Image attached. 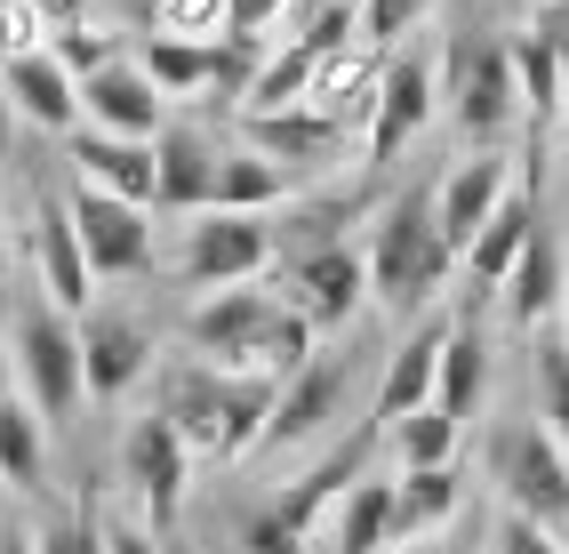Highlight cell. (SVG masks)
I'll return each mask as SVG.
<instances>
[{
  "label": "cell",
  "mask_w": 569,
  "mask_h": 554,
  "mask_svg": "<svg viewBox=\"0 0 569 554\" xmlns=\"http://www.w3.org/2000/svg\"><path fill=\"white\" fill-rule=\"evenodd\" d=\"M121 483H129V498L144 506V531H169L177 514H184V483H193V451L177 442V426H169L161 410L129 418V434H121Z\"/></svg>",
  "instance_id": "obj_9"
},
{
  "label": "cell",
  "mask_w": 569,
  "mask_h": 554,
  "mask_svg": "<svg viewBox=\"0 0 569 554\" xmlns=\"http://www.w3.org/2000/svg\"><path fill=\"white\" fill-rule=\"evenodd\" d=\"M561 338H569V298H561Z\"/></svg>",
  "instance_id": "obj_49"
},
{
  "label": "cell",
  "mask_w": 569,
  "mask_h": 554,
  "mask_svg": "<svg viewBox=\"0 0 569 554\" xmlns=\"http://www.w3.org/2000/svg\"><path fill=\"white\" fill-rule=\"evenodd\" d=\"M506 57H513V89H521V121H553L561 105H569V72L553 65V49L538 41V32H513L506 41Z\"/></svg>",
  "instance_id": "obj_31"
},
{
  "label": "cell",
  "mask_w": 569,
  "mask_h": 554,
  "mask_svg": "<svg viewBox=\"0 0 569 554\" xmlns=\"http://www.w3.org/2000/svg\"><path fill=\"white\" fill-rule=\"evenodd\" d=\"M264 266H273V226L264 217L201 209L177 241V281L184 289H241V281H264Z\"/></svg>",
  "instance_id": "obj_7"
},
{
  "label": "cell",
  "mask_w": 569,
  "mask_h": 554,
  "mask_svg": "<svg viewBox=\"0 0 569 554\" xmlns=\"http://www.w3.org/2000/svg\"><path fill=\"white\" fill-rule=\"evenodd\" d=\"M441 113V72L426 49H393L386 65H377V105H369V161H401L417 137H426V121Z\"/></svg>",
  "instance_id": "obj_8"
},
{
  "label": "cell",
  "mask_w": 569,
  "mask_h": 554,
  "mask_svg": "<svg viewBox=\"0 0 569 554\" xmlns=\"http://www.w3.org/2000/svg\"><path fill=\"white\" fill-rule=\"evenodd\" d=\"M32 49H49V24L32 17V0H0V65L32 57Z\"/></svg>",
  "instance_id": "obj_40"
},
{
  "label": "cell",
  "mask_w": 569,
  "mask_h": 554,
  "mask_svg": "<svg viewBox=\"0 0 569 554\" xmlns=\"http://www.w3.org/2000/svg\"><path fill=\"white\" fill-rule=\"evenodd\" d=\"M449 314H426L409 329V338L393 346V362H386V378H377V426H393V418H409V410H426L433 402V378H441V346H449Z\"/></svg>",
  "instance_id": "obj_22"
},
{
  "label": "cell",
  "mask_w": 569,
  "mask_h": 554,
  "mask_svg": "<svg viewBox=\"0 0 569 554\" xmlns=\"http://www.w3.org/2000/svg\"><path fill=\"white\" fill-rule=\"evenodd\" d=\"M32 17L49 24V41H64V32H81V24H89L81 0H32Z\"/></svg>",
  "instance_id": "obj_42"
},
{
  "label": "cell",
  "mask_w": 569,
  "mask_h": 554,
  "mask_svg": "<svg viewBox=\"0 0 569 554\" xmlns=\"http://www.w3.org/2000/svg\"><path fill=\"white\" fill-rule=\"evenodd\" d=\"M281 321V289L241 281V289H209V298L184 314V346L193 362L224 369V378H264V338Z\"/></svg>",
  "instance_id": "obj_5"
},
{
  "label": "cell",
  "mask_w": 569,
  "mask_h": 554,
  "mask_svg": "<svg viewBox=\"0 0 569 554\" xmlns=\"http://www.w3.org/2000/svg\"><path fill=\"white\" fill-rule=\"evenodd\" d=\"M0 394H9V362H0Z\"/></svg>",
  "instance_id": "obj_50"
},
{
  "label": "cell",
  "mask_w": 569,
  "mask_h": 554,
  "mask_svg": "<svg viewBox=\"0 0 569 554\" xmlns=\"http://www.w3.org/2000/svg\"><path fill=\"white\" fill-rule=\"evenodd\" d=\"M538 226H546V217H538V185H513V194L498 201V217H489V226L473 234V249L458 257V274L473 281V298H489V289H506V274L521 266V249L529 241H538Z\"/></svg>",
  "instance_id": "obj_19"
},
{
  "label": "cell",
  "mask_w": 569,
  "mask_h": 554,
  "mask_svg": "<svg viewBox=\"0 0 569 554\" xmlns=\"http://www.w3.org/2000/svg\"><path fill=\"white\" fill-rule=\"evenodd\" d=\"M0 554H32V531H17V523H0Z\"/></svg>",
  "instance_id": "obj_45"
},
{
  "label": "cell",
  "mask_w": 569,
  "mask_h": 554,
  "mask_svg": "<svg viewBox=\"0 0 569 554\" xmlns=\"http://www.w3.org/2000/svg\"><path fill=\"white\" fill-rule=\"evenodd\" d=\"M273 394H281V386H264V378H224V369H209V362L184 354L169 378H161V402H153V410L177 426V442L193 451V466H201V458H209V466H233V458H249L257 442H264Z\"/></svg>",
  "instance_id": "obj_1"
},
{
  "label": "cell",
  "mask_w": 569,
  "mask_h": 554,
  "mask_svg": "<svg viewBox=\"0 0 569 554\" xmlns=\"http://www.w3.org/2000/svg\"><path fill=\"white\" fill-rule=\"evenodd\" d=\"M64 209H72V234H81L97 281H129V274L153 266V209L112 201V194H89V185H72Z\"/></svg>",
  "instance_id": "obj_12"
},
{
  "label": "cell",
  "mask_w": 569,
  "mask_h": 554,
  "mask_svg": "<svg viewBox=\"0 0 569 554\" xmlns=\"http://www.w3.org/2000/svg\"><path fill=\"white\" fill-rule=\"evenodd\" d=\"M346 402H353V354H313L273 394V418H264L257 458H289V451H321V442H337Z\"/></svg>",
  "instance_id": "obj_6"
},
{
  "label": "cell",
  "mask_w": 569,
  "mask_h": 554,
  "mask_svg": "<svg viewBox=\"0 0 569 554\" xmlns=\"http://www.w3.org/2000/svg\"><path fill=\"white\" fill-rule=\"evenodd\" d=\"M449 121L473 137V154H498V137H513V121H521V89H513V57H506V41H481V49L458 57V72H449Z\"/></svg>",
  "instance_id": "obj_11"
},
{
  "label": "cell",
  "mask_w": 569,
  "mask_h": 554,
  "mask_svg": "<svg viewBox=\"0 0 569 554\" xmlns=\"http://www.w3.org/2000/svg\"><path fill=\"white\" fill-rule=\"evenodd\" d=\"M561 154H569V105H561Z\"/></svg>",
  "instance_id": "obj_48"
},
{
  "label": "cell",
  "mask_w": 569,
  "mask_h": 554,
  "mask_svg": "<svg viewBox=\"0 0 569 554\" xmlns=\"http://www.w3.org/2000/svg\"><path fill=\"white\" fill-rule=\"evenodd\" d=\"M306 546H313V538L297 531V523H281L273 498H257L241 523H233V554H306Z\"/></svg>",
  "instance_id": "obj_35"
},
{
  "label": "cell",
  "mask_w": 569,
  "mask_h": 554,
  "mask_svg": "<svg viewBox=\"0 0 569 554\" xmlns=\"http://www.w3.org/2000/svg\"><path fill=\"white\" fill-rule=\"evenodd\" d=\"M9 145H17V105H9V89H0V161H9Z\"/></svg>",
  "instance_id": "obj_44"
},
{
  "label": "cell",
  "mask_w": 569,
  "mask_h": 554,
  "mask_svg": "<svg viewBox=\"0 0 569 554\" xmlns=\"http://www.w3.org/2000/svg\"><path fill=\"white\" fill-rule=\"evenodd\" d=\"M369 451H377V426H353V434L321 442V451H313L306 466H297L281 491H273V514L313 538V523H329V514H337V498H346V491L361 483V474H377V466H369Z\"/></svg>",
  "instance_id": "obj_13"
},
{
  "label": "cell",
  "mask_w": 569,
  "mask_h": 554,
  "mask_svg": "<svg viewBox=\"0 0 569 554\" xmlns=\"http://www.w3.org/2000/svg\"><path fill=\"white\" fill-rule=\"evenodd\" d=\"M393 554H458L449 538H409V546H393Z\"/></svg>",
  "instance_id": "obj_46"
},
{
  "label": "cell",
  "mask_w": 569,
  "mask_h": 554,
  "mask_svg": "<svg viewBox=\"0 0 569 554\" xmlns=\"http://www.w3.org/2000/svg\"><path fill=\"white\" fill-rule=\"evenodd\" d=\"M458 442H466V426L426 402V410L386 426V458H393V474H426V466H458Z\"/></svg>",
  "instance_id": "obj_30"
},
{
  "label": "cell",
  "mask_w": 569,
  "mask_h": 554,
  "mask_svg": "<svg viewBox=\"0 0 569 554\" xmlns=\"http://www.w3.org/2000/svg\"><path fill=\"white\" fill-rule=\"evenodd\" d=\"M481 394H489V338L473 321L449 329V346H441V378H433V410H449L458 426H473L481 410Z\"/></svg>",
  "instance_id": "obj_29"
},
{
  "label": "cell",
  "mask_w": 569,
  "mask_h": 554,
  "mask_svg": "<svg viewBox=\"0 0 569 554\" xmlns=\"http://www.w3.org/2000/svg\"><path fill=\"white\" fill-rule=\"evenodd\" d=\"M361 9V49H409V32L433 17V0H353Z\"/></svg>",
  "instance_id": "obj_34"
},
{
  "label": "cell",
  "mask_w": 569,
  "mask_h": 554,
  "mask_svg": "<svg viewBox=\"0 0 569 554\" xmlns=\"http://www.w3.org/2000/svg\"><path fill=\"white\" fill-rule=\"evenodd\" d=\"M393 491H401V546L409 538H449V523L466 514V466L393 474Z\"/></svg>",
  "instance_id": "obj_28"
},
{
  "label": "cell",
  "mask_w": 569,
  "mask_h": 554,
  "mask_svg": "<svg viewBox=\"0 0 569 554\" xmlns=\"http://www.w3.org/2000/svg\"><path fill=\"white\" fill-rule=\"evenodd\" d=\"M289 194H297V177H289L281 161H264L257 145H224V161H217V201H209V209H233V217H273Z\"/></svg>",
  "instance_id": "obj_26"
},
{
  "label": "cell",
  "mask_w": 569,
  "mask_h": 554,
  "mask_svg": "<svg viewBox=\"0 0 569 554\" xmlns=\"http://www.w3.org/2000/svg\"><path fill=\"white\" fill-rule=\"evenodd\" d=\"M241 145H257L264 161H281L297 177V169H321L337 154V121H321V113H241Z\"/></svg>",
  "instance_id": "obj_25"
},
{
  "label": "cell",
  "mask_w": 569,
  "mask_h": 554,
  "mask_svg": "<svg viewBox=\"0 0 569 554\" xmlns=\"http://www.w3.org/2000/svg\"><path fill=\"white\" fill-rule=\"evenodd\" d=\"M49 49H57V65L72 72V81H89V72L121 65V41H112L104 24H81V32H64V41H49Z\"/></svg>",
  "instance_id": "obj_39"
},
{
  "label": "cell",
  "mask_w": 569,
  "mask_h": 554,
  "mask_svg": "<svg viewBox=\"0 0 569 554\" xmlns=\"http://www.w3.org/2000/svg\"><path fill=\"white\" fill-rule=\"evenodd\" d=\"M473 554H569V546H561V531H546V523H529V514H506L498 506V523H489V538Z\"/></svg>",
  "instance_id": "obj_37"
},
{
  "label": "cell",
  "mask_w": 569,
  "mask_h": 554,
  "mask_svg": "<svg viewBox=\"0 0 569 554\" xmlns=\"http://www.w3.org/2000/svg\"><path fill=\"white\" fill-rule=\"evenodd\" d=\"M401 546V491L393 474H361L329 514V554H393Z\"/></svg>",
  "instance_id": "obj_23"
},
{
  "label": "cell",
  "mask_w": 569,
  "mask_h": 554,
  "mask_svg": "<svg viewBox=\"0 0 569 554\" xmlns=\"http://www.w3.org/2000/svg\"><path fill=\"white\" fill-rule=\"evenodd\" d=\"M81 129H104V137H129V145H153L169 129V97L144 81V65H104L81 81Z\"/></svg>",
  "instance_id": "obj_15"
},
{
  "label": "cell",
  "mask_w": 569,
  "mask_h": 554,
  "mask_svg": "<svg viewBox=\"0 0 569 554\" xmlns=\"http://www.w3.org/2000/svg\"><path fill=\"white\" fill-rule=\"evenodd\" d=\"M489 483L506 514H529L546 531H569V442L538 418H506L489 434Z\"/></svg>",
  "instance_id": "obj_3"
},
{
  "label": "cell",
  "mask_w": 569,
  "mask_h": 554,
  "mask_svg": "<svg viewBox=\"0 0 569 554\" xmlns=\"http://www.w3.org/2000/svg\"><path fill=\"white\" fill-rule=\"evenodd\" d=\"M529 32H538V41L553 49V65L569 72V0H546V9L529 17Z\"/></svg>",
  "instance_id": "obj_41"
},
{
  "label": "cell",
  "mask_w": 569,
  "mask_h": 554,
  "mask_svg": "<svg viewBox=\"0 0 569 554\" xmlns=\"http://www.w3.org/2000/svg\"><path fill=\"white\" fill-rule=\"evenodd\" d=\"M224 24H233V0H153V32H161V41H201V49H217Z\"/></svg>",
  "instance_id": "obj_32"
},
{
  "label": "cell",
  "mask_w": 569,
  "mask_h": 554,
  "mask_svg": "<svg viewBox=\"0 0 569 554\" xmlns=\"http://www.w3.org/2000/svg\"><path fill=\"white\" fill-rule=\"evenodd\" d=\"M153 161H161V201H153V209H169V217H201V209L217 201V161H224V145H217L209 129L169 121V129L153 137Z\"/></svg>",
  "instance_id": "obj_20"
},
{
  "label": "cell",
  "mask_w": 569,
  "mask_h": 554,
  "mask_svg": "<svg viewBox=\"0 0 569 554\" xmlns=\"http://www.w3.org/2000/svg\"><path fill=\"white\" fill-rule=\"evenodd\" d=\"M297 17V0H233V24H224V41L233 49H273V32Z\"/></svg>",
  "instance_id": "obj_38"
},
{
  "label": "cell",
  "mask_w": 569,
  "mask_h": 554,
  "mask_svg": "<svg viewBox=\"0 0 569 554\" xmlns=\"http://www.w3.org/2000/svg\"><path fill=\"white\" fill-rule=\"evenodd\" d=\"M9 266H17V249H9V226H0V281H9Z\"/></svg>",
  "instance_id": "obj_47"
},
{
  "label": "cell",
  "mask_w": 569,
  "mask_h": 554,
  "mask_svg": "<svg viewBox=\"0 0 569 554\" xmlns=\"http://www.w3.org/2000/svg\"><path fill=\"white\" fill-rule=\"evenodd\" d=\"M32 554H104V523L89 506H64V514H49V523L32 531Z\"/></svg>",
  "instance_id": "obj_36"
},
{
  "label": "cell",
  "mask_w": 569,
  "mask_h": 554,
  "mask_svg": "<svg viewBox=\"0 0 569 554\" xmlns=\"http://www.w3.org/2000/svg\"><path fill=\"white\" fill-rule=\"evenodd\" d=\"M17 378L24 402L41 410V426H64L89 402V369H81V321L57 314L41 289L17 298Z\"/></svg>",
  "instance_id": "obj_4"
},
{
  "label": "cell",
  "mask_w": 569,
  "mask_h": 554,
  "mask_svg": "<svg viewBox=\"0 0 569 554\" xmlns=\"http://www.w3.org/2000/svg\"><path fill=\"white\" fill-rule=\"evenodd\" d=\"M513 194V161L506 154H466L449 177H433V217H441V241L449 249H473V234L498 217V201Z\"/></svg>",
  "instance_id": "obj_17"
},
{
  "label": "cell",
  "mask_w": 569,
  "mask_h": 554,
  "mask_svg": "<svg viewBox=\"0 0 569 554\" xmlns=\"http://www.w3.org/2000/svg\"><path fill=\"white\" fill-rule=\"evenodd\" d=\"M81 369H89V402H129V386H144V369H153V321L121 306H89Z\"/></svg>",
  "instance_id": "obj_14"
},
{
  "label": "cell",
  "mask_w": 569,
  "mask_h": 554,
  "mask_svg": "<svg viewBox=\"0 0 569 554\" xmlns=\"http://www.w3.org/2000/svg\"><path fill=\"white\" fill-rule=\"evenodd\" d=\"M64 161H72V185H89V194L137 201V209L161 201V161H153V145H129V137H104V129H72V137H64Z\"/></svg>",
  "instance_id": "obj_16"
},
{
  "label": "cell",
  "mask_w": 569,
  "mask_h": 554,
  "mask_svg": "<svg viewBox=\"0 0 569 554\" xmlns=\"http://www.w3.org/2000/svg\"><path fill=\"white\" fill-rule=\"evenodd\" d=\"M561 298H569V249H561L553 226H538V241H529L521 266L506 274V321L513 329H546L561 314Z\"/></svg>",
  "instance_id": "obj_24"
},
{
  "label": "cell",
  "mask_w": 569,
  "mask_h": 554,
  "mask_svg": "<svg viewBox=\"0 0 569 554\" xmlns=\"http://www.w3.org/2000/svg\"><path fill=\"white\" fill-rule=\"evenodd\" d=\"M281 306H297L321 338H337L361 306H369V257H361V241H321V249H306L289 266V281H281Z\"/></svg>",
  "instance_id": "obj_10"
},
{
  "label": "cell",
  "mask_w": 569,
  "mask_h": 554,
  "mask_svg": "<svg viewBox=\"0 0 569 554\" xmlns=\"http://www.w3.org/2000/svg\"><path fill=\"white\" fill-rule=\"evenodd\" d=\"M538 9H546V0H538Z\"/></svg>",
  "instance_id": "obj_51"
},
{
  "label": "cell",
  "mask_w": 569,
  "mask_h": 554,
  "mask_svg": "<svg viewBox=\"0 0 569 554\" xmlns=\"http://www.w3.org/2000/svg\"><path fill=\"white\" fill-rule=\"evenodd\" d=\"M104 554H161V538L144 523H104Z\"/></svg>",
  "instance_id": "obj_43"
},
{
  "label": "cell",
  "mask_w": 569,
  "mask_h": 554,
  "mask_svg": "<svg viewBox=\"0 0 569 554\" xmlns=\"http://www.w3.org/2000/svg\"><path fill=\"white\" fill-rule=\"evenodd\" d=\"M0 483L17 498H41L49 483V426L24 394H0Z\"/></svg>",
  "instance_id": "obj_27"
},
{
  "label": "cell",
  "mask_w": 569,
  "mask_h": 554,
  "mask_svg": "<svg viewBox=\"0 0 569 554\" xmlns=\"http://www.w3.org/2000/svg\"><path fill=\"white\" fill-rule=\"evenodd\" d=\"M529 378H538V426L569 442V338H538Z\"/></svg>",
  "instance_id": "obj_33"
},
{
  "label": "cell",
  "mask_w": 569,
  "mask_h": 554,
  "mask_svg": "<svg viewBox=\"0 0 569 554\" xmlns=\"http://www.w3.org/2000/svg\"><path fill=\"white\" fill-rule=\"evenodd\" d=\"M0 89H9L17 121H32V129H49V137H72V129H81V81L57 65V49L9 57V65H0Z\"/></svg>",
  "instance_id": "obj_21"
},
{
  "label": "cell",
  "mask_w": 569,
  "mask_h": 554,
  "mask_svg": "<svg viewBox=\"0 0 569 554\" xmlns=\"http://www.w3.org/2000/svg\"><path fill=\"white\" fill-rule=\"evenodd\" d=\"M361 257H369V298L386 314L433 306V289L458 274V249L441 241V217H433V185H401V194L377 209Z\"/></svg>",
  "instance_id": "obj_2"
},
{
  "label": "cell",
  "mask_w": 569,
  "mask_h": 554,
  "mask_svg": "<svg viewBox=\"0 0 569 554\" xmlns=\"http://www.w3.org/2000/svg\"><path fill=\"white\" fill-rule=\"evenodd\" d=\"M32 257H41V298H49L57 314H72V321H81V314L97 306V274H89V249H81V234H72V209H64L57 194H41Z\"/></svg>",
  "instance_id": "obj_18"
}]
</instances>
